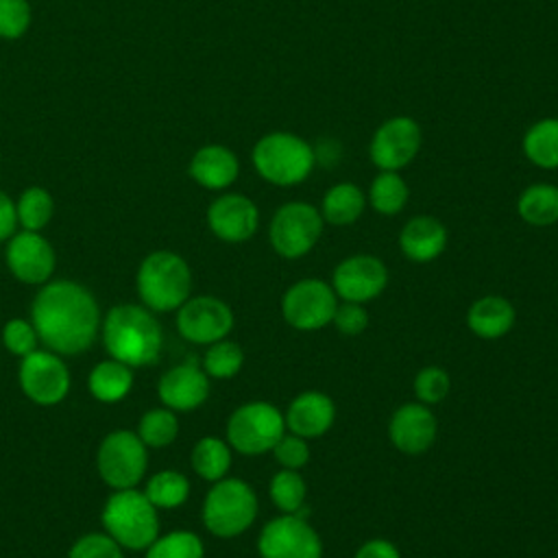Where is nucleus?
I'll use <instances>...</instances> for the list:
<instances>
[{
	"label": "nucleus",
	"instance_id": "nucleus-1",
	"mask_svg": "<svg viewBox=\"0 0 558 558\" xmlns=\"http://www.w3.org/2000/svg\"><path fill=\"white\" fill-rule=\"evenodd\" d=\"M31 323L37 338L59 355H76L92 347L100 327V310L94 294L68 279L44 283L31 305Z\"/></svg>",
	"mask_w": 558,
	"mask_h": 558
},
{
	"label": "nucleus",
	"instance_id": "nucleus-2",
	"mask_svg": "<svg viewBox=\"0 0 558 558\" xmlns=\"http://www.w3.org/2000/svg\"><path fill=\"white\" fill-rule=\"evenodd\" d=\"M102 344L113 360L131 368L148 366L161 353L163 331L148 307L113 305L102 323Z\"/></svg>",
	"mask_w": 558,
	"mask_h": 558
},
{
	"label": "nucleus",
	"instance_id": "nucleus-3",
	"mask_svg": "<svg viewBox=\"0 0 558 558\" xmlns=\"http://www.w3.org/2000/svg\"><path fill=\"white\" fill-rule=\"evenodd\" d=\"M137 294L153 312L179 310L192 292V270L187 262L172 251L146 255L137 268Z\"/></svg>",
	"mask_w": 558,
	"mask_h": 558
},
{
	"label": "nucleus",
	"instance_id": "nucleus-4",
	"mask_svg": "<svg viewBox=\"0 0 558 558\" xmlns=\"http://www.w3.org/2000/svg\"><path fill=\"white\" fill-rule=\"evenodd\" d=\"M253 166L264 181L288 187L312 174L316 150L294 133L275 131L259 137L253 146Z\"/></svg>",
	"mask_w": 558,
	"mask_h": 558
},
{
	"label": "nucleus",
	"instance_id": "nucleus-5",
	"mask_svg": "<svg viewBox=\"0 0 558 558\" xmlns=\"http://www.w3.org/2000/svg\"><path fill=\"white\" fill-rule=\"evenodd\" d=\"M105 532L122 547L131 551L146 549L159 536L157 508L148 497L135 488L116 490L100 514Z\"/></svg>",
	"mask_w": 558,
	"mask_h": 558
},
{
	"label": "nucleus",
	"instance_id": "nucleus-6",
	"mask_svg": "<svg viewBox=\"0 0 558 558\" xmlns=\"http://www.w3.org/2000/svg\"><path fill=\"white\" fill-rule=\"evenodd\" d=\"M257 510V495L244 480L222 477L205 495L203 523L218 538H235L253 525Z\"/></svg>",
	"mask_w": 558,
	"mask_h": 558
},
{
	"label": "nucleus",
	"instance_id": "nucleus-7",
	"mask_svg": "<svg viewBox=\"0 0 558 558\" xmlns=\"http://www.w3.org/2000/svg\"><path fill=\"white\" fill-rule=\"evenodd\" d=\"M283 434L286 416L268 401L242 403L227 421V442L242 456H262L272 451Z\"/></svg>",
	"mask_w": 558,
	"mask_h": 558
},
{
	"label": "nucleus",
	"instance_id": "nucleus-8",
	"mask_svg": "<svg viewBox=\"0 0 558 558\" xmlns=\"http://www.w3.org/2000/svg\"><path fill=\"white\" fill-rule=\"evenodd\" d=\"M323 216L310 203L290 201L281 205L268 229L272 251L283 259H299L307 255L323 235Z\"/></svg>",
	"mask_w": 558,
	"mask_h": 558
},
{
	"label": "nucleus",
	"instance_id": "nucleus-9",
	"mask_svg": "<svg viewBox=\"0 0 558 558\" xmlns=\"http://www.w3.org/2000/svg\"><path fill=\"white\" fill-rule=\"evenodd\" d=\"M96 466L102 482L113 490L135 488L148 466L146 445L142 442L137 432H111L102 438L98 447Z\"/></svg>",
	"mask_w": 558,
	"mask_h": 558
},
{
	"label": "nucleus",
	"instance_id": "nucleus-10",
	"mask_svg": "<svg viewBox=\"0 0 558 558\" xmlns=\"http://www.w3.org/2000/svg\"><path fill=\"white\" fill-rule=\"evenodd\" d=\"M338 294L323 279H301L281 296L283 320L299 331H318L331 325L338 307Z\"/></svg>",
	"mask_w": 558,
	"mask_h": 558
},
{
	"label": "nucleus",
	"instance_id": "nucleus-11",
	"mask_svg": "<svg viewBox=\"0 0 558 558\" xmlns=\"http://www.w3.org/2000/svg\"><path fill=\"white\" fill-rule=\"evenodd\" d=\"M259 558H323L318 532L301 514L270 519L257 538Z\"/></svg>",
	"mask_w": 558,
	"mask_h": 558
},
{
	"label": "nucleus",
	"instance_id": "nucleus-12",
	"mask_svg": "<svg viewBox=\"0 0 558 558\" xmlns=\"http://www.w3.org/2000/svg\"><path fill=\"white\" fill-rule=\"evenodd\" d=\"M20 386L24 395L39 405H54L70 390V371L54 351H39L22 357Z\"/></svg>",
	"mask_w": 558,
	"mask_h": 558
},
{
	"label": "nucleus",
	"instance_id": "nucleus-13",
	"mask_svg": "<svg viewBox=\"0 0 558 558\" xmlns=\"http://www.w3.org/2000/svg\"><path fill=\"white\" fill-rule=\"evenodd\" d=\"M418 148H421V126L416 124V120L408 116H395L384 120L375 129L371 137L368 155L379 170L399 172L416 157Z\"/></svg>",
	"mask_w": 558,
	"mask_h": 558
},
{
	"label": "nucleus",
	"instance_id": "nucleus-14",
	"mask_svg": "<svg viewBox=\"0 0 558 558\" xmlns=\"http://www.w3.org/2000/svg\"><path fill=\"white\" fill-rule=\"evenodd\" d=\"M179 333L194 344H211L233 329V312L218 296H192L177 310Z\"/></svg>",
	"mask_w": 558,
	"mask_h": 558
},
{
	"label": "nucleus",
	"instance_id": "nucleus-15",
	"mask_svg": "<svg viewBox=\"0 0 558 558\" xmlns=\"http://www.w3.org/2000/svg\"><path fill=\"white\" fill-rule=\"evenodd\" d=\"M388 286V268L386 264L366 253L351 255L342 259L331 275V288L342 301L366 303L377 299Z\"/></svg>",
	"mask_w": 558,
	"mask_h": 558
},
{
	"label": "nucleus",
	"instance_id": "nucleus-16",
	"mask_svg": "<svg viewBox=\"0 0 558 558\" xmlns=\"http://www.w3.org/2000/svg\"><path fill=\"white\" fill-rule=\"evenodd\" d=\"M7 266L22 283H46L54 270V251L39 231H20L9 238Z\"/></svg>",
	"mask_w": 558,
	"mask_h": 558
},
{
	"label": "nucleus",
	"instance_id": "nucleus-17",
	"mask_svg": "<svg viewBox=\"0 0 558 558\" xmlns=\"http://www.w3.org/2000/svg\"><path fill=\"white\" fill-rule=\"evenodd\" d=\"M207 225L218 240L240 244L255 235L259 227V209L244 194H222L209 205Z\"/></svg>",
	"mask_w": 558,
	"mask_h": 558
},
{
	"label": "nucleus",
	"instance_id": "nucleus-18",
	"mask_svg": "<svg viewBox=\"0 0 558 558\" xmlns=\"http://www.w3.org/2000/svg\"><path fill=\"white\" fill-rule=\"evenodd\" d=\"M438 434V421L425 403H403L388 421V438L395 449L408 456L425 453Z\"/></svg>",
	"mask_w": 558,
	"mask_h": 558
},
{
	"label": "nucleus",
	"instance_id": "nucleus-19",
	"mask_svg": "<svg viewBox=\"0 0 558 558\" xmlns=\"http://www.w3.org/2000/svg\"><path fill=\"white\" fill-rule=\"evenodd\" d=\"M159 399L172 412H192L209 397V377L196 362L172 366L159 377Z\"/></svg>",
	"mask_w": 558,
	"mask_h": 558
},
{
	"label": "nucleus",
	"instance_id": "nucleus-20",
	"mask_svg": "<svg viewBox=\"0 0 558 558\" xmlns=\"http://www.w3.org/2000/svg\"><path fill=\"white\" fill-rule=\"evenodd\" d=\"M283 416L288 432L310 440L331 429L336 421V403L320 390H303L290 401Z\"/></svg>",
	"mask_w": 558,
	"mask_h": 558
},
{
	"label": "nucleus",
	"instance_id": "nucleus-21",
	"mask_svg": "<svg viewBox=\"0 0 558 558\" xmlns=\"http://www.w3.org/2000/svg\"><path fill=\"white\" fill-rule=\"evenodd\" d=\"M447 246V227L434 216H414L410 218L399 233L401 253L416 264L434 262L442 255Z\"/></svg>",
	"mask_w": 558,
	"mask_h": 558
},
{
	"label": "nucleus",
	"instance_id": "nucleus-22",
	"mask_svg": "<svg viewBox=\"0 0 558 558\" xmlns=\"http://www.w3.org/2000/svg\"><path fill=\"white\" fill-rule=\"evenodd\" d=\"M240 172V163L233 150L220 144H207L198 148L190 161V177L207 190L229 187Z\"/></svg>",
	"mask_w": 558,
	"mask_h": 558
},
{
	"label": "nucleus",
	"instance_id": "nucleus-23",
	"mask_svg": "<svg viewBox=\"0 0 558 558\" xmlns=\"http://www.w3.org/2000/svg\"><path fill=\"white\" fill-rule=\"evenodd\" d=\"M517 320L514 305L499 294H486L471 303L466 312V325L469 329L484 340H497L504 338Z\"/></svg>",
	"mask_w": 558,
	"mask_h": 558
},
{
	"label": "nucleus",
	"instance_id": "nucleus-24",
	"mask_svg": "<svg viewBox=\"0 0 558 558\" xmlns=\"http://www.w3.org/2000/svg\"><path fill=\"white\" fill-rule=\"evenodd\" d=\"M366 207V196L355 183H336L331 185L320 203V216L333 227L353 225Z\"/></svg>",
	"mask_w": 558,
	"mask_h": 558
},
{
	"label": "nucleus",
	"instance_id": "nucleus-25",
	"mask_svg": "<svg viewBox=\"0 0 558 558\" xmlns=\"http://www.w3.org/2000/svg\"><path fill=\"white\" fill-rule=\"evenodd\" d=\"M517 211L532 227H549L558 222V185L532 183L517 201Z\"/></svg>",
	"mask_w": 558,
	"mask_h": 558
},
{
	"label": "nucleus",
	"instance_id": "nucleus-26",
	"mask_svg": "<svg viewBox=\"0 0 558 558\" xmlns=\"http://www.w3.org/2000/svg\"><path fill=\"white\" fill-rule=\"evenodd\" d=\"M133 386L131 366L118 360L98 362L89 373V392L102 403H116L129 395Z\"/></svg>",
	"mask_w": 558,
	"mask_h": 558
},
{
	"label": "nucleus",
	"instance_id": "nucleus-27",
	"mask_svg": "<svg viewBox=\"0 0 558 558\" xmlns=\"http://www.w3.org/2000/svg\"><path fill=\"white\" fill-rule=\"evenodd\" d=\"M523 153L538 168H558V118L534 122L523 135Z\"/></svg>",
	"mask_w": 558,
	"mask_h": 558
},
{
	"label": "nucleus",
	"instance_id": "nucleus-28",
	"mask_svg": "<svg viewBox=\"0 0 558 558\" xmlns=\"http://www.w3.org/2000/svg\"><path fill=\"white\" fill-rule=\"evenodd\" d=\"M190 460H192V469L196 471V475L214 484V482L227 477V473L231 469V447L222 438L205 436L194 445Z\"/></svg>",
	"mask_w": 558,
	"mask_h": 558
},
{
	"label": "nucleus",
	"instance_id": "nucleus-29",
	"mask_svg": "<svg viewBox=\"0 0 558 558\" xmlns=\"http://www.w3.org/2000/svg\"><path fill=\"white\" fill-rule=\"evenodd\" d=\"M408 198H410V190H408V183L403 181V177L395 170H381L373 179L366 201L371 203V207L377 214L395 216L405 207Z\"/></svg>",
	"mask_w": 558,
	"mask_h": 558
},
{
	"label": "nucleus",
	"instance_id": "nucleus-30",
	"mask_svg": "<svg viewBox=\"0 0 558 558\" xmlns=\"http://www.w3.org/2000/svg\"><path fill=\"white\" fill-rule=\"evenodd\" d=\"M272 504L283 512V514H303V504L307 495L305 480L299 471L292 469H281L272 475L270 486H268Z\"/></svg>",
	"mask_w": 558,
	"mask_h": 558
},
{
	"label": "nucleus",
	"instance_id": "nucleus-31",
	"mask_svg": "<svg viewBox=\"0 0 558 558\" xmlns=\"http://www.w3.org/2000/svg\"><path fill=\"white\" fill-rule=\"evenodd\" d=\"M144 495L155 508H179L187 501L190 480L179 471H159L148 480Z\"/></svg>",
	"mask_w": 558,
	"mask_h": 558
},
{
	"label": "nucleus",
	"instance_id": "nucleus-32",
	"mask_svg": "<svg viewBox=\"0 0 558 558\" xmlns=\"http://www.w3.org/2000/svg\"><path fill=\"white\" fill-rule=\"evenodd\" d=\"M15 211H17V222L26 231H39L50 222L54 203L48 190L33 185L22 192V196L15 203Z\"/></svg>",
	"mask_w": 558,
	"mask_h": 558
},
{
	"label": "nucleus",
	"instance_id": "nucleus-33",
	"mask_svg": "<svg viewBox=\"0 0 558 558\" xmlns=\"http://www.w3.org/2000/svg\"><path fill=\"white\" fill-rule=\"evenodd\" d=\"M242 364H244L242 347L227 338L207 344V351L203 355V371L207 373V377H214V379L235 377Z\"/></svg>",
	"mask_w": 558,
	"mask_h": 558
},
{
	"label": "nucleus",
	"instance_id": "nucleus-34",
	"mask_svg": "<svg viewBox=\"0 0 558 558\" xmlns=\"http://www.w3.org/2000/svg\"><path fill=\"white\" fill-rule=\"evenodd\" d=\"M205 547L201 536L190 530H174L157 536L146 547V558H203Z\"/></svg>",
	"mask_w": 558,
	"mask_h": 558
},
{
	"label": "nucleus",
	"instance_id": "nucleus-35",
	"mask_svg": "<svg viewBox=\"0 0 558 558\" xmlns=\"http://www.w3.org/2000/svg\"><path fill=\"white\" fill-rule=\"evenodd\" d=\"M179 434V421L170 408L148 410L137 425V436L146 447H168Z\"/></svg>",
	"mask_w": 558,
	"mask_h": 558
},
{
	"label": "nucleus",
	"instance_id": "nucleus-36",
	"mask_svg": "<svg viewBox=\"0 0 558 558\" xmlns=\"http://www.w3.org/2000/svg\"><path fill=\"white\" fill-rule=\"evenodd\" d=\"M451 390L449 373L440 366H423L414 377V395L421 403H440Z\"/></svg>",
	"mask_w": 558,
	"mask_h": 558
},
{
	"label": "nucleus",
	"instance_id": "nucleus-37",
	"mask_svg": "<svg viewBox=\"0 0 558 558\" xmlns=\"http://www.w3.org/2000/svg\"><path fill=\"white\" fill-rule=\"evenodd\" d=\"M31 26L28 0H0V37L17 39Z\"/></svg>",
	"mask_w": 558,
	"mask_h": 558
},
{
	"label": "nucleus",
	"instance_id": "nucleus-38",
	"mask_svg": "<svg viewBox=\"0 0 558 558\" xmlns=\"http://www.w3.org/2000/svg\"><path fill=\"white\" fill-rule=\"evenodd\" d=\"M272 456L281 469L299 471L310 462V445L305 438L286 429V434L272 447Z\"/></svg>",
	"mask_w": 558,
	"mask_h": 558
},
{
	"label": "nucleus",
	"instance_id": "nucleus-39",
	"mask_svg": "<svg viewBox=\"0 0 558 558\" xmlns=\"http://www.w3.org/2000/svg\"><path fill=\"white\" fill-rule=\"evenodd\" d=\"M2 342L7 351H11L17 357H24L37 349L39 338L33 323L22 318H11L2 329Z\"/></svg>",
	"mask_w": 558,
	"mask_h": 558
},
{
	"label": "nucleus",
	"instance_id": "nucleus-40",
	"mask_svg": "<svg viewBox=\"0 0 558 558\" xmlns=\"http://www.w3.org/2000/svg\"><path fill=\"white\" fill-rule=\"evenodd\" d=\"M68 558H124L122 556V547L109 536V534H85L81 536Z\"/></svg>",
	"mask_w": 558,
	"mask_h": 558
},
{
	"label": "nucleus",
	"instance_id": "nucleus-41",
	"mask_svg": "<svg viewBox=\"0 0 558 558\" xmlns=\"http://www.w3.org/2000/svg\"><path fill=\"white\" fill-rule=\"evenodd\" d=\"M331 325L342 333V336H360L368 327V312L364 310L362 303L353 301H342L336 307V314L331 318Z\"/></svg>",
	"mask_w": 558,
	"mask_h": 558
},
{
	"label": "nucleus",
	"instance_id": "nucleus-42",
	"mask_svg": "<svg viewBox=\"0 0 558 558\" xmlns=\"http://www.w3.org/2000/svg\"><path fill=\"white\" fill-rule=\"evenodd\" d=\"M353 558H401V554L395 543L386 538H371L360 545Z\"/></svg>",
	"mask_w": 558,
	"mask_h": 558
},
{
	"label": "nucleus",
	"instance_id": "nucleus-43",
	"mask_svg": "<svg viewBox=\"0 0 558 558\" xmlns=\"http://www.w3.org/2000/svg\"><path fill=\"white\" fill-rule=\"evenodd\" d=\"M17 227L15 203L0 190V242L9 240Z\"/></svg>",
	"mask_w": 558,
	"mask_h": 558
}]
</instances>
